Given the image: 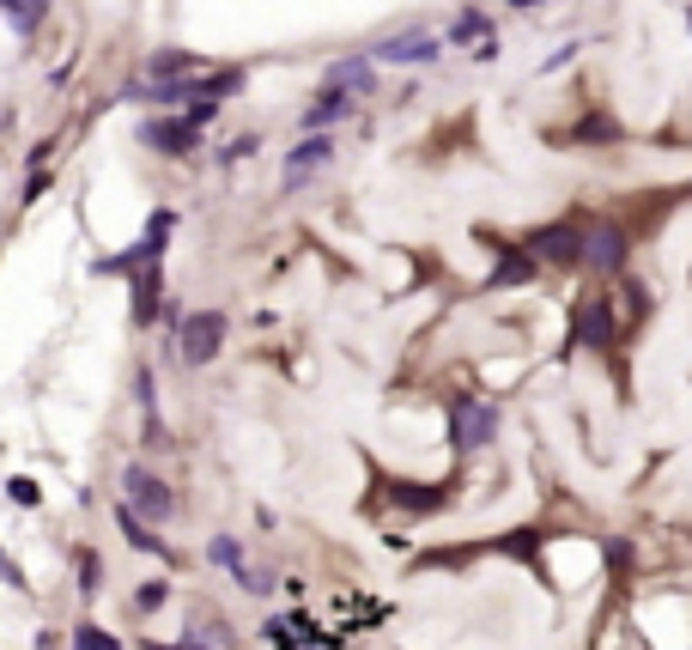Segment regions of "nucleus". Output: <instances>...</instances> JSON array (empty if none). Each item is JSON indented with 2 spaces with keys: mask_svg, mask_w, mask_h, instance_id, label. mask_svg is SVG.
<instances>
[{
  "mask_svg": "<svg viewBox=\"0 0 692 650\" xmlns=\"http://www.w3.org/2000/svg\"><path fill=\"white\" fill-rule=\"evenodd\" d=\"M444 414H450V450L468 462V456H480V450H492V438H498V402H480L474 390H450L444 395Z\"/></svg>",
  "mask_w": 692,
  "mask_h": 650,
  "instance_id": "1",
  "label": "nucleus"
},
{
  "mask_svg": "<svg viewBox=\"0 0 692 650\" xmlns=\"http://www.w3.org/2000/svg\"><path fill=\"white\" fill-rule=\"evenodd\" d=\"M170 232H177V213H170V208H158L152 220H146V232L134 237V244L122 249V256H98V261H92V273H98V280H104V273H122V280H134L140 268H165Z\"/></svg>",
  "mask_w": 692,
  "mask_h": 650,
  "instance_id": "2",
  "label": "nucleus"
},
{
  "mask_svg": "<svg viewBox=\"0 0 692 650\" xmlns=\"http://www.w3.org/2000/svg\"><path fill=\"white\" fill-rule=\"evenodd\" d=\"M122 505L140 523L165 529V523H177V486H170L165 474H152L146 462H128V469H122Z\"/></svg>",
  "mask_w": 692,
  "mask_h": 650,
  "instance_id": "3",
  "label": "nucleus"
},
{
  "mask_svg": "<svg viewBox=\"0 0 692 650\" xmlns=\"http://www.w3.org/2000/svg\"><path fill=\"white\" fill-rule=\"evenodd\" d=\"M225 335H231V316L219 311V304H207V311H189L183 316V328H177V340H170V347H177V359L183 365H213L225 352Z\"/></svg>",
  "mask_w": 692,
  "mask_h": 650,
  "instance_id": "4",
  "label": "nucleus"
},
{
  "mask_svg": "<svg viewBox=\"0 0 692 650\" xmlns=\"http://www.w3.org/2000/svg\"><path fill=\"white\" fill-rule=\"evenodd\" d=\"M583 268L601 280H620L632 268V225L620 220H589L583 225Z\"/></svg>",
  "mask_w": 692,
  "mask_h": 650,
  "instance_id": "5",
  "label": "nucleus"
},
{
  "mask_svg": "<svg viewBox=\"0 0 692 650\" xmlns=\"http://www.w3.org/2000/svg\"><path fill=\"white\" fill-rule=\"evenodd\" d=\"M523 249L541 268H583V220H547L523 232Z\"/></svg>",
  "mask_w": 692,
  "mask_h": 650,
  "instance_id": "6",
  "label": "nucleus"
},
{
  "mask_svg": "<svg viewBox=\"0 0 692 650\" xmlns=\"http://www.w3.org/2000/svg\"><path fill=\"white\" fill-rule=\"evenodd\" d=\"M438 55H444V37L426 31V25H401V31H389L383 43H371V61L377 67H431Z\"/></svg>",
  "mask_w": 692,
  "mask_h": 650,
  "instance_id": "7",
  "label": "nucleus"
},
{
  "mask_svg": "<svg viewBox=\"0 0 692 650\" xmlns=\"http://www.w3.org/2000/svg\"><path fill=\"white\" fill-rule=\"evenodd\" d=\"M486 244H492V273H486V292H510V287H535L541 280V261L529 256L523 244H510V237H492V232H480Z\"/></svg>",
  "mask_w": 692,
  "mask_h": 650,
  "instance_id": "8",
  "label": "nucleus"
},
{
  "mask_svg": "<svg viewBox=\"0 0 692 650\" xmlns=\"http://www.w3.org/2000/svg\"><path fill=\"white\" fill-rule=\"evenodd\" d=\"M328 165H334V134H298L292 153H286V170H280V189L298 195L304 182H310L316 170H328Z\"/></svg>",
  "mask_w": 692,
  "mask_h": 650,
  "instance_id": "9",
  "label": "nucleus"
},
{
  "mask_svg": "<svg viewBox=\"0 0 692 650\" xmlns=\"http://www.w3.org/2000/svg\"><path fill=\"white\" fill-rule=\"evenodd\" d=\"M571 347L583 352H614V299L608 292H589L583 304H577V335Z\"/></svg>",
  "mask_w": 692,
  "mask_h": 650,
  "instance_id": "10",
  "label": "nucleus"
},
{
  "mask_svg": "<svg viewBox=\"0 0 692 650\" xmlns=\"http://www.w3.org/2000/svg\"><path fill=\"white\" fill-rule=\"evenodd\" d=\"M140 146H152L158 158H195L201 153V128H189L183 116H146L140 122Z\"/></svg>",
  "mask_w": 692,
  "mask_h": 650,
  "instance_id": "11",
  "label": "nucleus"
},
{
  "mask_svg": "<svg viewBox=\"0 0 692 650\" xmlns=\"http://www.w3.org/2000/svg\"><path fill=\"white\" fill-rule=\"evenodd\" d=\"M450 493H456L450 481H389V505L407 511V517H438V511H450Z\"/></svg>",
  "mask_w": 692,
  "mask_h": 650,
  "instance_id": "12",
  "label": "nucleus"
},
{
  "mask_svg": "<svg viewBox=\"0 0 692 650\" xmlns=\"http://www.w3.org/2000/svg\"><path fill=\"white\" fill-rule=\"evenodd\" d=\"M353 110H359V98L353 91H334V86H322L304 104V116H298V134H328L334 122H353Z\"/></svg>",
  "mask_w": 692,
  "mask_h": 650,
  "instance_id": "13",
  "label": "nucleus"
},
{
  "mask_svg": "<svg viewBox=\"0 0 692 650\" xmlns=\"http://www.w3.org/2000/svg\"><path fill=\"white\" fill-rule=\"evenodd\" d=\"M110 517H116L122 541H128V547H134V553H152V560H158V565H177V547H170V541H165V535H158V529H152V523H140V517H134V511H128V505H122V498H116V505H110Z\"/></svg>",
  "mask_w": 692,
  "mask_h": 650,
  "instance_id": "14",
  "label": "nucleus"
},
{
  "mask_svg": "<svg viewBox=\"0 0 692 650\" xmlns=\"http://www.w3.org/2000/svg\"><path fill=\"white\" fill-rule=\"evenodd\" d=\"M322 86H334V91H353V98H371V91H377V61H371V49H359V55H340V61H328Z\"/></svg>",
  "mask_w": 692,
  "mask_h": 650,
  "instance_id": "15",
  "label": "nucleus"
},
{
  "mask_svg": "<svg viewBox=\"0 0 692 650\" xmlns=\"http://www.w3.org/2000/svg\"><path fill=\"white\" fill-rule=\"evenodd\" d=\"M128 292H134V304H128V316H134V328H152L158 323V311H165V268H140L128 280Z\"/></svg>",
  "mask_w": 692,
  "mask_h": 650,
  "instance_id": "16",
  "label": "nucleus"
},
{
  "mask_svg": "<svg viewBox=\"0 0 692 650\" xmlns=\"http://www.w3.org/2000/svg\"><path fill=\"white\" fill-rule=\"evenodd\" d=\"M207 55H195V49H158V55H146V74L140 79H158V86H170V79H201L207 74Z\"/></svg>",
  "mask_w": 692,
  "mask_h": 650,
  "instance_id": "17",
  "label": "nucleus"
},
{
  "mask_svg": "<svg viewBox=\"0 0 692 650\" xmlns=\"http://www.w3.org/2000/svg\"><path fill=\"white\" fill-rule=\"evenodd\" d=\"M249 86V67H207V74L189 86V98H207V104H231L237 91Z\"/></svg>",
  "mask_w": 692,
  "mask_h": 650,
  "instance_id": "18",
  "label": "nucleus"
},
{
  "mask_svg": "<svg viewBox=\"0 0 692 650\" xmlns=\"http://www.w3.org/2000/svg\"><path fill=\"white\" fill-rule=\"evenodd\" d=\"M559 141H577V146H614V141H620V122L608 116V110H583V116H577V128H571V134H559Z\"/></svg>",
  "mask_w": 692,
  "mask_h": 650,
  "instance_id": "19",
  "label": "nucleus"
},
{
  "mask_svg": "<svg viewBox=\"0 0 692 650\" xmlns=\"http://www.w3.org/2000/svg\"><path fill=\"white\" fill-rule=\"evenodd\" d=\"M486 37H498L486 7H462V13L444 25V43H486Z\"/></svg>",
  "mask_w": 692,
  "mask_h": 650,
  "instance_id": "20",
  "label": "nucleus"
},
{
  "mask_svg": "<svg viewBox=\"0 0 692 650\" xmlns=\"http://www.w3.org/2000/svg\"><path fill=\"white\" fill-rule=\"evenodd\" d=\"M0 13H7V25H13L19 37H37L43 19L55 13V0H0Z\"/></svg>",
  "mask_w": 692,
  "mask_h": 650,
  "instance_id": "21",
  "label": "nucleus"
},
{
  "mask_svg": "<svg viewBox=\"0 0 692 650\" xmlns=\"http://www.w3.org/2000/svg\"><path fill=\"white\" fill-rule=\"evenodd\" d=\"M73 590H79V602H98V590H104V553L98 547H79L73 553Z\"/></svg>",
  "mask_w": 692,
  "mask_h": 650,
  "instance_id": "22",
  "label": "nucleus"
},
{
  "mask_svg": "<svg viewBox=\"0 0 692 650\" xmlns=\"http://www.w3.org/2000/svg\"><path fill=\"white\" fill-rule=\"evenodd\" d=\"M207 565H219L225 578H237L249 565V547L237 541V535H213V541H207Z\"/></svg>",
  "mask_w": 692,
  "mask_h": 650,
  "instance_id": "23",
  "label": "nucleus"
},
{
  "mask_svg": "<svg viewBox=\"0 0 692 650\" xmlns=\"http://www.w3.org/2000/svg\"><path fill=\"white\" fill-rule=\"evenodd\" d=\"M231 584L243 590V596H274V590H280V572H274V565H262V560H249Z\"/></svg>",
  "mask_w": 692,
  "mask_h": 650,
  "instance_id": "24",
  "label": "nucleus"
},
{
  "mask_svg": "<svg viewBox=\"0 0 692 650\" xmlns=\"http://www.w3.org/2000/svg\"><path fill=\"white\" fill-rule=\"evenodd\" d=\"M170 578H146V584H134V614H165L170 608Z\"/></svg>",
  "mask_w": 692,
  "mask_h": 650,
  "instance_id": "25",
  "label": "nucleus"
},
{
  "mask_svg": "<svg viewBox=\"0 0 692 650\" xmlns=\"http://www.w3.org/2000/svg\"><path fill=\"white\" fill-rule=\"evenodd\" d=\"M262 153V134L249 128V134H237V141H225L219 153H213V165H243V158H256Z\"/></svg>",
  "mask_w": 692,
  "mask_h": 650,
  "instance_id": "26",
  "label": "nucleus"
},
{
  "mask_svg": "<svg viewBox=\"0 0 692 650\" xmlns=\"http://www.w3.org/2000/svg\"><path fill=\"white\" fill-rule=\"evenodd\" d=\"M73 650H122V638L104 632L98 620H79V626H73Z\"/></svg>",
  "mask_w": 692,
  "mask_h": 650,
  "instance_id": "27",
  "label": "nucleus"
},
{
  "mask_svg": "<svg viewBox=\"0 0 692 650\" xmlns=\"http://www.w3.org/2000/svg\"><path fill=\"white\" fill-rule=\"evenodd\" d=\"M134 402H140V414H158V371L152 365H134Z\"/></svg>",
  "mask_w": 692,
  "mask_h": 650,
  "instance_id": "28",
  "label": "nucleus"
},
{
  "mask_svg": "<svg viewBox=\"0 0 692 650\" xmlns=\"http://www.w3.org/2000/svg\"><path fill=\"white\" fill-rule=\"evenodd\" d=\"M0 584L13 590V596H31V578H25V565H19L13 553H7V547H0Z\"/></svg>",
  "mask_w": 692,
  "mask_h": 650,
  "instance_id": "29",
  "label": "nucleus"
},
{
  "mask_svg": "<svg viewBox=\"0 0 692 650\" xmlns=\"http://www.w3.org/2000/svg\"><path fill=\"white\" fill-rule=\"evenodd\" d=\"M219 110H225V104H207V98H189V104H183V122H189V128H201V134H207L213 122H219Z\"/></svg>",
  "mask_w": 692,
  "mask_h": 650,
  "instance_id": "30",
  "label": "nucleus"
},
{
  "mask_svg": "<svg viewBox=\"0 0 692 650\" xmlns=\"http://www.w3.org/2000/svg\"><path fill=\"white\" fill-rule=\"evenodd\" d=\"M195 632L207 638L213 650H237V632H231V626H225V620H213V614H207V620H195Z\"/></svg>",
  "mask_w": 692,
  "mask_h": 650,
  "instance_id": "31",
  "label": "nucleus"
},
{
  "mask_svg": "<svg viewBox=\"0 0 692 650\" xmlns=\"http://www.w3.org/2000/svg\"><path fill=\"white\" fill-rule=\"evenodd\" d=\"M7 498H13L19 511H37V481H31V474H13V481H7Z\"/></svg>",
  "mask_w": 692,
  "mask_h": 650,
  "instance_id": "32",
  "label": "nucleus"
},
{
  "mask_svg": "<svg viewBox=\"0 0 692 650\" xmlns=\"http://www.w3.org/2000/svg\"><path fill=\"white\" fill-rule=\"evenodd\" d=\"M140 444H146V450H177V444H170V426H165V419H158V414H146V426H140Z\"/></svg>",
  "mask_w": 692,
  "mask_h": 650,
  "instance_id": "33",
  "label": "nucleus"
},
{
  "mask_svg": "<svg viewBox=\"0 0 692 650\" xmlns=\"http://www.w3.org/2000/svg\"><path fill=\"white\" fill-rule=\"evenodd\" d=\"M601 553H608V572H614V578H626V572H632V547L620 541V535H614L608 547H601Z\"/></svg>",
  "mask_w": 692,
  "mask_h": 650,
  "instance_id": "34",
  "label": "nucleus"
},
{
  "mask_svg": "<svg viewBox=\"0 0 692 650\" xmlns=\"http://www.w3.org/2000/svg\"><path fill=\"white\" fill-rule=\"evenodd\" d=\"M55 153H61V141L49 134V141H37V146L25 153V165H31V170H49V165H55Z\"/></svg>",
  "mask_w": 692,
  "mask_h": 650,
  "instance_id": "35",
  "label": "nucleus"
},
{
  "mask_svg": "<svg viewBox=\"0 0 692 650\" xmlns=\"http://www.w3.org/2000/svg\"><path fill=\"white\" fill-rule=\"evenodd\" d=\"M49 170H31V177H25V201H19V208H31V201H43V195H49Z\"/></svg>",
  "mask_w": 692,
  "mask_h": 650,
  "instance_id": "36",
  "label": "nucleus"
},
{
  "mask_svg": "<svg viewBox=\"0 0 692 650\" xmlns=\"http://www.w3.org/2000/svg\"><path fill=\"white\" fill-rule=\"evenodd\" d=\"M177 645H183V650H213V645H207V638H201V632H195V626H189V632H183V638H177Z\"/></svg>",
  "mask_w": 692,
  "mask_h": 650,
  "instance_id": "37",
  "label": "nucleus"
},
{
  "mask_svg": "<svg viewBox=\"0 0 692 650\" xmlns=\"http://www.w3.org/2000/svg\"><path fill=\"white\" fill-rule=\"evenodd\" d=\"M504 7H517V13H535V7H547V0H504Z\"/></svg>",
  "mask_w": 692,
  "mask_h": 650,
  "instance_id": "38",
  "label": "nucleus"
},
{
  "mask_svg": "<svg viewBox=\"0 0 692 650\" xmlns=\"http://www.w3.org/2000/svg\"><path fill=\"white\" fill-rule=\"evenodd\" d=\"M140 650H183V645H152V638H146V645Z\"/></svg>",
  "mask_w": 692,
  "mask_h": 650,
  "instance_id": "39",
  "label": "nucleus"
},
{
  "mask_svg": "<svg viewBox=\"0 0 692 650\" xmlns=\"http://www.w3.org/2000/svg\"><path fill=\"white\" fill-rule=\"evenodd\" d=\"M687 31H692V7H687Z\"/></svg>",
  "mask_w": 692,
  "mask_h": 650,
  "instance_id": "40",
  "label": "nucleus"
}]
</instances>
